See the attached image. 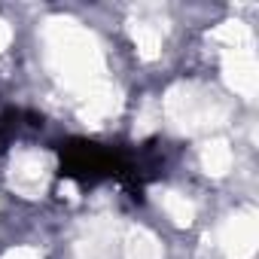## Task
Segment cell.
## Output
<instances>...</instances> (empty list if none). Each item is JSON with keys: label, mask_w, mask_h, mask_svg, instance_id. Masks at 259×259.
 Masks as SVG:
<instances>
[{"label": "cell", "mask_w": 259, "mask_h": 259, "mask_svg": "<svg viewBox=\"0 0 259 259\" xmlns=\"http://www.w3.org/2000/svg\"><path fill=\"white\" fill-rule=\"evenodd\" d=\"M58 159H61V177L64 180H76L82 186L101 183L107 177L122 180L132 168V153L122 147H104L98 141H85V138H70L58 147Z\"/></svg>", "instance_id": "obj_1"}, {"label": "cell", "mask_w": 259, "mask_h": 259, "mask_svg": "<svg viewBox=\"0 0 259 259\" xmlns=\"http://www.w3.org/2000/svg\"><path fill=\"white\" fill-rule=\"evenodd\" d=\"M22 119H25V110H13V107L0 110V150H7L10 138H13V135L19 132Z\"/></svg>", "instance_id": "obj_2"}]
</instances>
